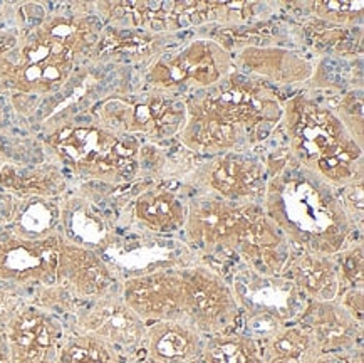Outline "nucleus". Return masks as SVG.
I'll use <instances>...</instances> for the list:
<instances>
[{
	"instance_id": "obj_21",
	"label": "nucleus",
	"mask_w": 364,
	"mask_h": 363,
	"mask_svg": "<svg viewBox=\"0 0 364 363\" xmlns=\"http://www.w3.org/2000/svg\"><path fill=\"white\" fill-rule=\"evenodd\" d=\"M60 234L64 239L101 254L118 234L114 221L86 194L60 199Z\"/></svg>"
},
{
	"instance_id": "obj_8",
	"label": "nucleus",
	"mask_w": 364,
	"mask_h": 363,
	"mask_svg": "<svg viewBox=\"0 0 364 363\" xmlns=\"http://www.w3.org/2000/svg\"><path fill=\"white\" fill-rule=\"evenodd\" d=\"M232 73L233 56L212 37H197L158 56L143 74V88L185 98L218 85Z\"/></svg>"
},
{
	"instance_id": "obj_24",
	"label": "nucleus",
	"mask_w": 364,
	"mask_h": 363,
	"mask_svg": "<svg viewBox=\"0 0 364 363\" xmlns=\"http://www.w3.org/2000/svg\"><path fill=\"white\" fill-rule=\"evenodd\" d=\"M0 189L17 199H63L69 192L64 170L55 164L0 162Z\"/></svg>"
},
{
	"instance_id": "obj_5",
	"label": "nucleus",
	"mask_w": 364,
	"mask_h": 363,
	"mask_svg": "<svg viewBox=\"0 0 364 363\" xmlns=\"http://www.w3.org/2000/svg\"><path fill=\"white\" fill-rule=\"evenodd\" d=\"M46 145L60 169L87 184L123 187L141 177V140L95 120L60 123L46 135Z\"/></svg>"
},
{
	"instance_id": "obj_15",
	"label": "nucleus",
	"mask_w": 364,
	"mask_h": 363,
	"mask_svg": "<svg viewBox=\"0 0 364 363\" xmlns=\"http://www.w3.org/2000/svg\"><path fill=\"white\" fill-rule=\"evenodd\" d=\"M68 332L58 315L27 301L4 327L11 363H58Z\"/></svg>"
},
{
	"instance_id": "obj_13",
	"label": "nucleus",
	"mask_w": 364,
	"mask_h": 363,
	"mask_svg": "<svg viewBox=\"0 0 364 363\" xmlns=\"http://www.w3.org/2000/svg\"><path fill=\"white\" fill-rule=\"evenodd\" d=\"M217 2H102L95 9L114 29L170 34L215 24Z\"/></svg>"
},
{
	"instance_id": "obj_2",
	"label": "nucleus",
	"mask_w": 364,
	"mask_h": 363,
	"mask_svg": "<svg viewBox=\"0 0 364 363\" xmlns=\"http://www.w3.org/2000/svg\"><path fill=\"white\" fill-rule=\"evenodd\" d=\"M264 164L269 177L262 209L294 249L334 256L356 234L361 236L341 206L336 189L297 165L286 148L270 152Z\"/></svg>"
},
{
	"instance_id": "obj_39",
	"label": "nucleus",
	"mask_w": 364,
	"mask_h": 363,
	"mask_svg": "<svg viewBox=\"0 0 364 363\" xmlns=\"http://www.w3.org/2000/svg\"><path fill=\"white\" fill-rule=\"evenodd\" d=\"M0 363H11V355H9V347L4 330L0 328Z\"/></svg>"
},
{
	"instance_id": "obj_20",
	"label": "nucleus",
	"mask_w": 364,
	"mask_h": 363,
	"mask_svg": "<svg viewBox=\"0 0 364 363\" xmlns=\"http://www.w3.org/2000/svg\"><path fill=\"white\" fill-rule=\"evenodd\" d=\"M235 71L277 86H296L309 83L314 64L296 51L281 46H247L233 53Z\"/></svg>"
},
{
	"instance_id": "obj_17",
	"label": "nucleus",
	"mask_w": 364,
	"mask_h": 363,
	"mask_svg": "<svg viewBox=\"0 0 364 363\" xmlns=\"http://www.w3.org/2000/svg\"><path fill=\"white\" fill-rule=\"evenodd\" d=\"M183 185L171 187L170 180H146L128 204V226L144 234L170 237L183 231L188 200Z\"/></svg>"
},
{
	"instance_id": "obj_33",
	"label": "nucleus",
	"mask_w": 364,
	"mask_h": 363,
	"mask_svg": "<svg viewBox=\"0 0 364 363\" xmlns=\"http://www.w3.org/2000/svg\"><path fill=\"white\" fill-rule=\"evenodd\" d=\"M331 110L338 115V118L343 121L344 127L351 133V137L363 147V90L356 91V88H353L349 91H343V95L338 96V100H336L334 106H331Z\"/></svg>"
},
{
	"instance_id": "obj_30",
	"label": "nucleus",
	"mask_w": 364,
	"mask_h": 363,
	"mask_svg": "<svg viewBox=\"0 0 364 363\" xmlns=\"http://www.w3.org/2000/svg\"><path fill=\"white\" fill-rule=\"evenodd\" d=\"M129 358L118 348L92 335L71 332L60 347L58 363H128Z\"/></svg>"
},
{
	"instance_id": "obj_31",
	"label": "nucleus",
	"mask_w": 364,
	"mask_h": 363,
	"mask_svg": "<svg viewBox=\"0 0 364 363\" xmlns=\"http://www.w3.org/2000/svg\"><path fill=\"white\" fill-rule=\"evenodd\" d=\"M312 21L336 27H361L364 6L363 2H341V0H321V2H309L306 6Z\"/></svg>"
},
{
	"instance_id": "obj_27",
	"label": "nucleus",
	"mask_w": 364,
	"mask_h": 363,
	"mask_svg": "<svg viewBox=\"0 0 364 363\" xmlns=\"http://www.w3.org/2000/svg\"><path fill=\"white\" fill-rule=\"evenodd\" d=\"M264 363H316L321 355L312 335L301 323H289L260 340Z\"/></svg>"
},
{
	"instance_id": "obj_37",
	"label": "nucleus",
	"mask_w": 364,
	"mask_h": 363,
	"mask_svg": "<svg viewBox=\"0 0 364 363\" xmlns=\"http://www.w3.org/2000/svg\"><path fill=\"white\" fill-rule=\"evenodd\" d=\"M363 348L348 352H323L316 363H364Z\"/></svg>"
},
{
	"instance_id": "obj_1",
	"label": "nucleus",
	"mask_w": 364,
	"mask_h": 363,
	"mask_svg": "<svg viewBox=\"0 0 364 363\" xmlns=\"http://www.w3.org/2000/svg\"><path fill=\"white\" fill-rule=\"evenodd\" d=\"M180 145L195 157L247 152L264 142L282 118L284 100L272 85L232 73L218 85L185 96Z\"/></svg>"
},
{
	"instance_id": "obj_9",
	"label": "nucleus",
	"mask_w": 364,
	"mask_h": 363,
	"mask_svg": "<svg viewBox=\"0 0 364 363\" xmlns=\"http://www.w3.org/2000/svg\"><path fill=\"white\" fill-rule=\"evenodd\" d=\"M262 204H232L212 195L195 194L188 200L183 226L185 242L195 254L207 258H235Z\"/></svg>"
},
{
	"instance_id": "obj_34",
	"label": "nucleus",
	"mask_w": 364,
	"mask_h": 363,
	"mask_svg": "<svg viewBox=\"0 0 364 363\" xmlns=\"http://www.w3.org/2000/svg\"><path fill=\"white\" fill-rule=\"evenodd\" d=\"M338 199L343 206L344 212L351 221L359 234L363 236L364 229V179L356 180L353 184L344 185V187L336 189Z\"/></svg>"
},
{
	"instance_id": "obj_36",
	"label": "nucleus",
	"mask_w": 364,
	"mask_h": 363,
	"mask_svg": "<svg viewBox=\"0 0 364 363\" xmlns=\"http://www.w3.org/2000/svg\"><path fill=\"white\" fill-rule=\"evenodd\" d=\"M338 301L358 323L364 325V290H344Z\"/></svg>"
},
{
	"instance_id": "obj_14",
	"label": "nucleus",
	"mask_w": 364,
	"mask_h": 363,
	"mask_svg": "<svg viewBox=\"0 0 364 363\" xmlns=\"http://www.w3.org/2000/svg\"><path fill=\"white\" fill-rule=\"evenodd\" d=\"M63 234L29 239L0 227V281L31 291L53 286Z\"/></svg>"
},
{
	"instance_id": "obj_18",
	"label": "nucleus",
	"mask_w": 364,
	"mask_h": 363,
	"mask_svg": "<svg viewBox=\"0 0 364 363\" xmlns=\"http://www.w3.org/2000/svg\"><path fill=\"white\" fill-rule=\"evenodd\" d=\"M55 286L77 306L119 290V279L96 251L60 241Z\"/></svg>"
},
{
	"instance_id": "obj_26",
	"label": "nucleus",
	"mask_w": 364,
	"mask_h": 363,
	"mask_svg": "<svg viewBox=\"0 0 364 363\" xmlns=\"http://www.w3.org/2000/svg\"><path fill=\"white\" fill-rule=\"evenodd\" d=\"M284 276L309 301H336L344 291L334 256L296 251Z\"/></svg>"
},
{
	"instance_id": "obj_7",
	"label": "nucleus",
	"mask_w": 364,
	"mask_h": 363,
	"mask_svg": "<svg viewBox=\"0 0 364 363\" xmlns=\"http://www.w3.org/2000/svg\"><path fill=\"white\" fill-rule=\"evenodd\" d=\"M227 278L240 315L245 316L242 332L257 342L284 325L296 323L311 302L289 278L257 273L245 264L237 263Z\"/></svg>"
},
{
	"instance_id": "obj_38",
	"label": "nucleus",
	"mask_w": 364,
	"mask_h": 363,
	"mask_svg": "<svg viewBox=\"0 0 364 363\" xmlns=\"http://www.w3.org/2000/svg\"><path fill=\"white\" fill-rule=\"evenodd\" d=\"M18 199L0 189V227H7L16 214Z\"/></svg>"
},
{
	"instance_id": "obj_16",
	"label": "nucleus",
	"mask_w": 364,
	"mask_h": 363,
	"mask_svg": "<svg viewBox=\"0 0 364 363\" xmlns=\"http://www.w3.org/2000/svg\"><path fill=\"white\" fill-rule=\"evenodd\" d=\"M71 332L92 335L132 358L141 345L146 325L126 305L119 290L79 306Z\"/></svg>"
},
{
	"instance_id": "obj_22",
	"label": "nucleus",
	"mask_w": 364,
	"mask_h": 363,
	"mask_svg": "<svg viewBox=\"0 0 364 363\" xmlns=\"http://www.w3.org/2000/svg\"><path fill=\"white\" fill-rule=\"evenodd\" d=\"M205 337L186 320L148 325L138 355L144 363H200Z\"/></svg>"
},
{
	"instance_id": "obj_25",
	"label": "nucleus",
	"mask_w": 364,
	"mask_h": 363,
	"mask_svg": "<svg viewBox=\"0 0 364 363\" xmlns=\"http://www.w3.org/2000/svg\"><path fill=\"white\" fill-rule=\"evenodd\" d=\"M173 36L153 34L136 29L105 27L92 54L96 60H123L132 64H149L170 48Z\"/></svg>"
},
{
	"instance_id": "obj_10",
	"label": "nucleus",
	"mask_w": 364,
	"mask_h": 363,
	"mask_svg": "<svg viewBox=\"0 0 364 363\" xmlns=\"http://www.w3.org/2000/svg\"><path fill=\"white\" fill-rule=\"evenodd\" d=\"M267 169L262 158L247 152H227L200 162L180 184L193 194L212 195L232 204H262Z\"/></svg>"
},
{
	"instance_id": "obj_4",
	"label": "nucleus",
	"mask_w": 364,
	"mask_h": 363,
	"mask_svg": "<svg viewBox=\"0 0 364 363\" xmlns=\"http://www.w3.org/2000/svg\"><path fill=\"white\" fill-rule=\"evenodd\" d=\"M279 128L284 148L297 165L333 189L364 179V155L338 115L314 98L299 93L284 101Z\"/></svg>"
},
{
	"instance_id": "obj_19",
	"label": "nucleus",
	"mask_w": 364,
	"mask_h": 363,
	"mask_svg": "<svg viewBox=\"0 0 364 363\" xmlns=\"http://www.w3.org/2000/svg\"><path fill=\"white\" fill-rule=\"evenodd\" d=\"M119 295L144 325L183 318V281L180 269H163L123 279Z\"/></svg>"
},
{
	"instance_id": "obj_11",
	"label": "nucleus",
	"mask_w": 364,
	"mask_h": 363,
	"mask_svg": "<svg viewBox=\"0 0 364 363\" xmlns=\"http://www.w3.org/2000/svg\"><path fill=\"white\" fill-rule=\"evenodd\" d=\"M180 273L183 281V320L203 337L235 330L240 308L227 274L203 261H195Z\"/></svg>"
},
{
	"instance_id": "obj_29",
	"label": "nucleus",
	"mask_w": 364,
	"mask_h": 363,
	"mask_svg": "<svg viewBox=\"0 0 364 363\" xmlns=\"http://www.w3.org/2000/svg\"><path fill=\"white\" fill-rule=\"evenodd\" d=\"M200 363H264L260 343L242 330L205 337Z\"/></svg>"
},
{
	"instance_id": "obj_32",
	"label": "nucleus",
	"mask_w": 364,
	"mask_h": 363,
	"mask_svg": "<svg viewBox=\"0 0 364 363\" xmlns=\"http://www.w3.org/2000/svg\"><path fill=\"white\" fill-rule=\"evenodd\" d=\"M341 283L344 290H364V246L363 237L351 241L336 254Z\"/></svg>"
},
{
	"instance_id": "obj_6",
	"label": "nucleus",
	"mask_w": 364,
	"mask_h": 363,
	"mask_svg": "<svg viewBox=\"0 0 364 363\" xmlns=\"http://www.w3.org/2000/svg\"><path fill=\"white\" fill-rule=\"evenodd\" d=\"M91 115L105 128L160 145L178 138L186 123V105L185 98L141 88L105 98L92 106Z\"/></svg>"
},
{
	"instance_id": "obj_28",
	"label": "nucleus",
	"mask_w": 364,
	"mask_h": 363,
	"mask_svg": "<svg viewBox=\"0 0 364 363\" xmlns=\"http://www.w3.org/2000/svg\"><path fill=\"white\" fill-rule=\"evenodd\" d=\"M7 227L29 239L60 234V199H18Z\"/></svg>"
},
{
	"instance_id": "obj_23",
	"label": "nucleus",
	"mask_w": 364,
	"mask_h": 363,
	"mask_svg": "<svg viewBox=\"0 0 364 363\" xmlns=\"http://www.w3.org/2000/svg\"><path fill=\"white\" fill-rule=\"evenodd\" d=\"M312 335L321 352L363 348V325L336 301H311L297 320Z\"/></svg>"
},
{
	"instance_id": "obj_12",
	"label": "nucleus",
	"mask_w": 364,
	"mask_h": 363,
	"mask_svg": "<svg viewBox=\"0 0 364 363\" xmlns=\"http://www.w3.org/2000/svg\"><path fill=\"white\" fill-rule=\"evenodd\" d=\"M100 256L113 269L119 283L163 269H183L197 261V254L185 241L136 231L128 234L118 232Z\"/></svg>"
},
{
	"instance_id": "obj_3",
	"label": "nucleus",
	"mask_w": 364,
	"mask_h": 363,
	"mask_svg": "<svg viewBox=\"0 0 364 363\" xmlns=\"http://www.w3.org/2000/svg\"><path fill=\"white\" fill-rule=\"evenodd\" d=\"M105 29L91 14H53L0 56V90L42 98L68 86L82 59H92Z\"/></svg>"
},
{
	"instance_id": "obj_35",
	"label": "nucleus",
	"mask_w": 364,
	"mask_h": 363,
	"mask_svg": "<svg viewBox=\"0 0 364 363\" xmlns=\"http://www.w3.org/2000/svg\"><path fill=\"white\" fill-rule=\"evenodd\" d=\"M29 301V291L22 290L9 283L0 281V328L7 325V321L17 313L22 305Z\"/></svg>"
}]
</instances>
